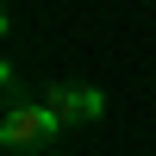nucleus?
Returning a JSON list of instances; mask_svg holds the SVG:
<instances>
[{
	"label": "nucleus",
	"mask_w": 156,
	"mask_h": 156,
	"mask_svg": "<svg viewBox=\"0 0 156 156\" xmlns=\"http://www.w3.org/2000/svg\"><path fill=\"white\" fill-rule=\"evenodd\" d=\"M62 131V112L50 106H25V100H12L6 106V119H0V144L6 150H37V144H50V137Z\"/></svg>",
	"instance_id": "nucleus-1"
},
{
	"label": "nucleus",
	"mask_w": 156,
	"mask_h": 156,
	"mask_svg": "<svg viewBox=\"0 0 156 156\" xmlns=\"http://www.w3.org/2000/svg\"><path fill=\"white\" fill-rule=\"evenodd\" d=\"M50 106L62 112V125H87V119L106 112V94L100 87H81V81H56L50 87Z\"/></svg>",
	"instance_id": "nucleus-2"
}]
</instances>
